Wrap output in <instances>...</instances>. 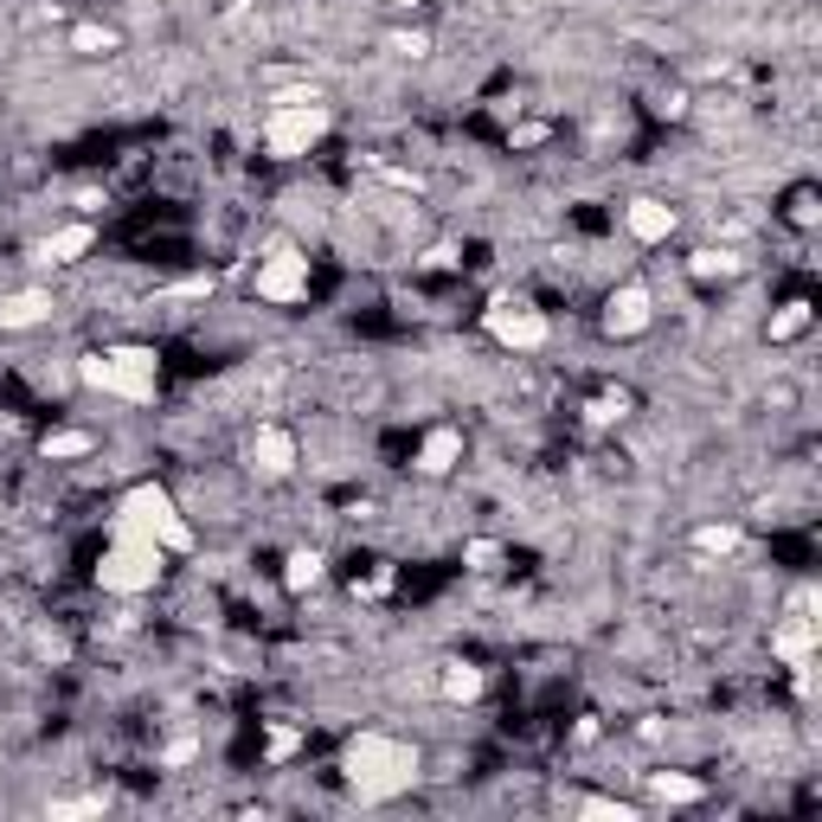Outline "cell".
<instances>
[{
  "instance_id": "14",
  "label": "cell",
  "mask_w": 822,
  "mask_h": 822,
  "mask_svg": "<svg viewBox=\"0 0 822 822\" xmlns=\"http://www.w3.org/2000/svg\"><path fill=\"white\" fill-rule=\"evenodd\" d=\"M84 251H90V225H65V232H52V238L39 245L46 264H77Z\"/></svg>"
},
{
  "instance_id": "24",
  "label": "cell",
  "mask_w": 822,
  "mask_h": 822,
  "mask_svg": "<svg viewBox=\"0 0 822 822\" xmlns=\"http://www.w3.org/2000/svg\"><path fill=\"white\" fill-rule=\"evenodd\" d=\"M623 418V399H591V424H616Z\"/></svg>"
},
{
  "instance_id": "27",
  "label": "cell",
  "mask_w": 822,
  "mask_h": 822,
  "mask_svg": "<svg viewBox=\"0 0 822 822\" xmlns=\"http://www.w3.org/2000/svg\"><path fill=\"white\" fill-rule=\"evenodd\" d=\"M212 289V276H187V283H174V296H205Z\"/></svg>"
},
{
  "instance_id": "22",
  "label": "cell",
  "mask_w": 822,
  "mask_h": 822,
  "mask_svg": "<svg viewBox=\"0 0 822 822\" xmlns=\"http://www.w3.org/2000/svg\"><path fill=\"white\" fill-rule=\"evenodd\" d=\"M578 817H598V822H636V810H630V804H611V797H585V804H578Z\"/></svg>"
},
{
  "instance_id": "13",
  "label": "cell",
  "mask_w": 822,
  "mask_h": 822,
  "mask_svg": "<svg viewBox=\"0 0 822 822\" xmlns=\"http://www.w3.org/2000/svg\"><path fill=\"white\" fill-rule=\"evenodd\" d=\"M457 457H463V437L457 431H431L424 450H418V470L424 476H444V470H457Z\"/></svg>"
},
{
  "instance_id": "18",
  "label": "cell",
  "mask_w": 822,
  "mask_h": 822,
  "mask_svg": "<svg viewBox=\"0 0 822 822\" xmlns=\"http://www.w3.org/2000/svg\"><path fill=\"white\" fill-rule=\"evenodd\" d=\"M656 797L662 804H700V784L694 777H675V771H656Z\"/></svg>"
},
{
  "instance_id": "16",
  "label": "cell",
  "mask_w": 822,
  "mask_h": 822,
  "mask_svg": "<svg viewBox=\"0 0 822 822\" xmlns=\"http://www.w3.org/2000/svg\"><path fill=\"white\" fill-rule=\"evenodd\" d=\"M444 694H450V700H476V694H482V669L450 662V669H444Z\"/></svg>"
},
{
  "instance_id": "9",
  "label": "cell",
  "mask_w": 822,
  "mask_h": 822,
  "mask_svg": "<svg viewBox=\"0 0 822 822\" xmlns=\"http://www.w3.org/2000/svg\"><path fill=\"white\" fill-rule=\"evenodd\" d=\"M605 328H611V335H643V328H649V289H636V283L616 289L611 309H605Z\"/></svg>"
},
{
  "instance_id": "19",
  "label": "cell",
  "mask_w": 822,
  "mask_h": 822,
  "mask_svg": "<svg viewBox=\"0 0 822 822\" xmlns=\"http://www.w3.org/2000/svg\"><path fill=\"white\" fill-rule=\"evenodd\" d=\"M39 450H46V457H84V450H90V431H52Z\"/></svg>"
},
{
  "instance_id": "26",
  "label": "cell",
  "mask_w": 822,
  "mask_h": 822,
  "mask_svg": "<svg viewBox=\"0 0 822 822\" xmlns=\"http://www.w3.org/2000/svg\"><path fill=\"white\" fill-rule=\"evenodd\" d=\"M296 752V733H289V726H283V733H271V758H289Z\"/></svg>"
},
{
  "instance_id": "5",
  "label": "cell",
  "mask_w": 822,
  "mask_h": 822,
  "mask_svg": "<svg viewBox=\"0 0 822 822\" xmlns=\"http://www.w3.org/2000/svg\"><path fill=\"white\" fill-rule=\"evenodd\" d=\"M322 136H328V110L315 97L309 103H283V110H271V123H264L271 154H309Z\"/></svg>"
},
{
  "instance_id": "4",
  "label": "cell",
  "mask_w": 822,
  "mask_h": 822,
  "mask_svg": "<svg viewBox=\"0 0 822 822\" xmlns=\"http://www.w3.org/2000/svg\"><path fill=\"white\" fill-rule=\"evenodd\" d=\"M116 521H129V527H141V534H154L161 547H194V534H187V521L174 514V501H167V488H154V482H141V488H129L123 495V508H116Z\"/></svg>"
},
{
  "instance_id": "8",
  "label": "cell",
  "mask_w": 822,
  "mask_h": 822,
  "mask_svg": "<svg viewBox=\"0 0 822 822\" xmlns=\"http://www.w3.org/2000/svg\"><path fill=\"white\" fill-rule=\"evenodd\" d=\"M302 289H309V258H296V251H276L258 271V296H271V302H296Z\"/></svg>"
},
{
  "instance_id": "21",
  "label": "cell",
  "mask_w": 822,
  "mask_h": 822,
  "mask_svg": "<svg viewBox=\"0 0 822 822\" xmlns=\"http://www.w3.org/2000/svg\"><path fill=\"white\" fill-rule=\"evenodd\" d=\"M694 547L726 559V552H739V527H700V534H694Z\"/></svg>"
},
{
  "instance_id": "1",
  "label": "cell",
  "mask_w": 822,
  "mask_h": 822,
  "mask_svg": "<svg viewBox=\"0 0 822 822\" xmlns=\"http://www.w3.org/2000/svg\"><path fill=\"white\" fill-rule=\"evenodd\" d=\"M411 777H418V752L399 746V739H386V733H360L347 746V784L360 790V804L399 797V790H411Z\"/></svg>"
},
{
  "instance_id": "6",
  "label": "cell",
  "mask_w": 822,
  "mask_h": 822,
  "mask_svg": "<svg viewBox=\"0 0 822 822\" xmlns=\"http://www.w3.org/2000/svg\"><path fill=\"white\" fill-rule=\"evenodd\" d=\"M810 605H817V591H797V598H790V623L771 636V649H777L790 669H804L810 649H817V616H810Z\"/></svg>"
},
{
  "instance_id": "7",
  "label": "cell",
  "mask_w": 822,
  "mask_h": 822,
  "mask_svg": "<svg viewBox=\"0 0 822 822\" xmlns=\"http://www.w3.org/2000/svg\"><path fill=\"white\" fill-rule=\"evenodd\" d=\"M488 335L501 347H540L547 341V322H540L534 309H521V302H495V309H488Z\"/></svg>"
},
{
  "instance_id": "29",
  "label": "cell",
  "mask_w": 822,
  "mask_h": 822,
  "mask_svg": "<svg viewBox=\"0 0 822 822\" xmlns=\"http://www.w3.org/2000/svg\"><path fill=\"white\" fill-rule=\"evenodd\" d=\"M393 7H411V0H393Z\"/></svg>"
},
{
  "instance_id": "25",
  "label": "cell",
  "mask_w": 822,
  "mask_h": 822,
  "mask_svg": "<svg viewBox=\"0 0 822 822\" xmlns=\"http://www.w3.org/2000/svg\"><path fill=\"white\" fill-rule=\"evenodd\" d=\"M495 559H501V552L488 547V540H476V547H470V565H476V572H488V565H495Z\"/></svg>"
},
{
  "instance_id": "20",
  "label": "cell",
  "mask_w": 822,
  "mask_h": 822,
  "mask_svg": "<svg viewBox=\"0 0 822 822\" xmlns=\"http://www.w3.org/2000/svg\"><path fill=\"white\" fill-rule=\"evenodd\" d=\"M694 276H733L739 271V258L733 251H694V264H687Z\"/></svg>"
},
{
  "instance_id": "10",
  "label": "cell",
  "mask_w": 822,
  "mask_h": 822,
  "mask_svg": "<svg viewBox=\"0 0 822 822\" xmlns=\"http://www.w3.org/2000/svg\"><path fill=\"white\" fill-rule=\"evenodd\" d=\"M251 463H258L264 476H289V470H296V444H289V431L264 424V431H258V444H251Z\"/></svg>"
},
{
  "instance_id": "11",
  "label": "cell",
  "mask_w": 822,
  "mask_h": 822,
  "mask_svg": "<svg viewBox=\"0 0 822 822\" xmlns=\"http://www.w3.org/2000/svg\"><path fill=\"white\" fill-rule=\"evenodd\" d=\"M669 232H675V205H662V200H636V205H630V238L662 245Z\"/></svg>"
},
{
  "instance_id": "3",
  "label": "cell",
  "mask_w": 822,
  "mask_h": 822,
  "mask_svg": "<svg viewBox=\"0 0 822 822\" xmlns=\"http://www.w3.org/2000/svg\"><path fill=\"white\" fill-rule=\"evenodd\" d=\"M77 379L97 386V393H116V399H154V353L123 347V353H84L77 360Z\"/></svg>"
},
{
  "instance_id": "12",
  "label": "cell",
  "mask_w": 822,
  "mask_h": 822,
  "mask_svg": "<svg viewBox=\"0 0 822 822\" xmlns=\"http://www.w3.org/2000/svg\"><path fill=\"white\" fill-rule=\"evenodd\" d=\"M52 315V296L46 289H20V296H0V328H33Z\"/></svg>"
},
{
  "instance_id": "23",
  "label": "cell",
  "mask_w": 822,
  "mask_h": 822,
  "mask_svg": "<svg viewBox=\"0 0 822 822\" xmlns=\"http://www.w3.org/2000/svg\"><path fill=\"white\" fill-rule=\"evenodd\" d=\"M71 46H77V52H110V33H103V26H77Z\"/></svg>"
},
{
  "instance_id": "15",
  "label": "cell",
  "mask_w": 822,
  "mask_h": 822,
  "mask_svg": "<svg viewBox=\"0 0 822 822\" xmlns=\"http://www.w3.org/2000/svg\"><path fill=\"white\" fill-rule=\"evenodd\" d=\"M283 585L289 591H309V585H322V552H289V565H283Z\"/></svg>"
},
{
  "instance_id": "17",
  "label": "cell",
  "mask_w": 822,
  "mask_h": 822,
  "mask_svg": "<svg viewBox=\"0 0 822 822\" xmlns=\"http://www.w3.org/2000/svg\"><path fill=\"white\" fill-rule=\"evenodd\" d=\"M804 328H810V309H804V302H784V309L771 315V341H797Z\"/></svg>"
},
{
  "instance_id": "28",
  "label": "cell",
  "mask_w": 822,
  "mask_h": 822,
  "mask_svg": "<svg viewBox=\"0 0 822 822\" xmlns=\"http://www.w3.org/2000/svg\"><path fill=\"white\" fill-rule=\"evenodd\" d=\"M200 752V746H194V739H174V746H167V764H187V758Z\"/></svg>"
},
{
  "instance_id": "2",
  "label": "cell",
  "mask_w": 822,
  "mask_h": 822,
  "mask_svg": "<svg viewBox=\"0 0 822 822\" xmlns=\"http://www.w3.org/2000/svg\"><path fill=\"white\" fill-rule=\"evenodd\" d=\"M161 578V540L154 534H141L129 521H116V547L103 552V565H97V585L103 591H116V598H136Z\"/></svg>"
}]
</instances>
